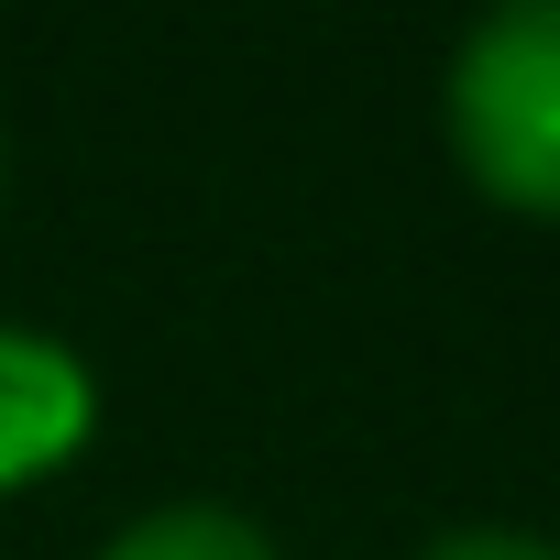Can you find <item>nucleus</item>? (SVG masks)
Listing matches in <instances>:
<instances>
[{
	"mask_svg": "<svg viewBox=\"0 0 560 560\" xmlns=\"http://www.w3.org/2000/svg\"><path fill=\"white\" fill-rule=\"evenodd\" d=\"M100 560H275V549H264V527H242L231 505H165V516L121 527Z\"/></svg>",
	"mask_w": 560,
	"mask_h": 560,
	"instance_id": "obj_3",
	"label": "nucleus"
},
{
	"mask_svg": "<svg viewBox=\"0 0 560 560\" xmlns=\"http://www.w3.org/2000/svg\"><path fill=\"white\" fill-rule=\"evenodd\" d=\"M78 429H89V385H78V363L45 352V341H0V483L34 472V462H56Z\"/></svg>",
	"mask_w": 560,
	"mask_h": 560,
	"instance_id": "obj_2",
	"label": "nucleus"
},
{
	"mask_svg": "<svg viewBox=\"0 0 560 560\" xmlns=\"http://www.w3.org/2000/svg\"><path fill=\"white\" fill-rule=\"evenodd\" d=\"M429 560H560L549 538H516V527H462V538H440Z\"/></svg>",
	"mask_w": 560,
	"mask_h": 560,
	"instance_id": "obj_4",
	"label": "nucleus"
},
{
	"mask_svg": "<svg viewBox=\"0 0 560 560\" xmlns=\"http://www.w3.org/2000/svg\"><path fill=\"white\" fill-rule=\"evenodd\" d=\"M451 143L483 198L560 220V0H494L462 34Z\"/></svg>",
	"mask_w": 560,
	"mask_h": 560,
	"instance_id": "obj_1",
	"label": "nucleus"
}]
</instances>
